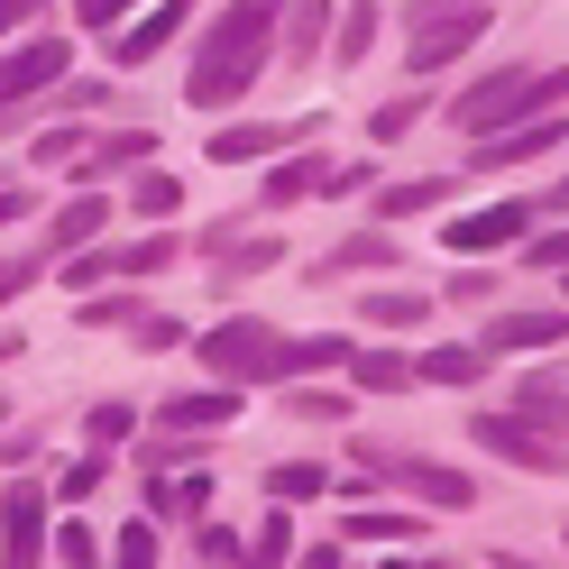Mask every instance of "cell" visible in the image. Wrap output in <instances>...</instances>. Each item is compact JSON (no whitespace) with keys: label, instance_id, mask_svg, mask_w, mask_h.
I'll return each mask as SVG.
<instances>
[{"label":"cell","instance_id":"30bf717a","mask_svg":"<svg viewBox=\"0 0 569 569\" xmlns=\"http://www.w3.org/2000/svg\"><path fill=\"white\" fill-rule=\"evenodd\" d=\"M64 64H74V47H64V38H38V47L0 56V101H38L47 83H64Z\"/></svg>","mask_w":569,"mask_h":569},{"label":"cell","instance_id":"9c48e42d","mask_svg":"<svg viewBox=\"0 0 569 569\" xmlns=\"http://www.w3.org/2000/svg\"><path fill=\"white\" fill-rule=\"evenodd\" d=\"M551 340H569V303H542V312H496L487 322V359H515V349H551Z\"/></svg>","mask_w":569,"mask_h":569},{"label":"cell","instance_id":"83f0119b","mask_svg":"<svg viewBox=\"0 0 569 569\" xmlns=\"http://www.w3.org/2000/svg\"><path fill=\"white\" fill-rule=\"evenodd\" d=\"M129 10H138V0H74V19L101 28V38H111V28H129Z\"/></svg>","mask_w":569,"mask_h":569},{"label":"cell","instance_id":"52a82bcc","mask_svg":"<svg viewBox=\"0 0 569 569\" xmlns=\"http://www.w3.org/2000/svg\"><path fill=\"white\" fill-rule=\"evenodd\" d=\"M38 551H47V487L19 478L10 496H0V560H10V569H38Z\"/></svg>","mask_w":569,"mask_h":569},{"label":"cell","instance_id":"2e32d148","mask_svg":"<svg viewBox=\"0 0 569 569\" xmlns=\"http://www.w3.org/2000/svg\"><path fill=\"white\" fill-rule=\"evenodd\" d=\"M230 413H239L230 386H211V396H174V405H166V432H221Z\"/></svg>","mask_w":569,"mask_h":569},{"label":"cell","instance_id":"ba28073f","mask_svg":"<svg viewBox=\"0 0 569 569\" xmlns=\"http://www.w3.org/2000/svg\"><path fill=\"white\" fill-rule=\"evenodd\" d=\"M569 138V111H542V120H515V129H487V148L469 157L478 174H496V166H523V157H551Z\"/></svg>","mask_w":569,"mask_h":569},{"label":"cell","instance_id":"44dd1931","mask_svg":"<svg viewBox=\"0 0 569 569\" xmlns=\"http://www.w3.org/2000/svg\"><path fill=\"white\" fill-rule=\"evenodd\" d=\"M322 184H331V157H295V166L267 174V202H303V193H322Z\"/></svg>","mask_w":569,"mask_h":569},{"label":"cell","instance_id":"1f68e13d","mask_svg":"<svg viewBox=\"0 0 569 569\" xmlns=\"http://www.w3.org/2000/svg\"><path fill=\"white\" fill-rule=\"evenodd\" d=\"M129 422H138L129 405H92V441H129Z\"/></svg>","mask_w":569,"mask_h":569},{"label":"cell","instance_id":"4316f807","mask_svg":"<svg viewBox=\"0 0 569 569\" xmlns=\"http://www.w3.org/2000/svg\"><path fill=\"white\" fill-rule=\"evenodd\" d=\"M340 532H349V542H405L413 515H359V523H340Z\"/></svg>","mask_w":569,"mask_h":569},{"label":"cell","instance_id":"f35d334b","mask_svg":"<svg viewBox=\"0 0 569 569\" xmlns=\"http://www.w3.org/2000/svg\"><path fill=\"white\" fill-rule=\"evenodd\" d=\"M413 10H441V0H413Z\"/></svg>","mask_w":569,"mask_h":569},{"label":"cell","instance_id":"277c9868","mask_svg":"<svg viewBox=\"0 0 569 569\" xmlns=\"http://www.w3.org/2000/svg\"><path fill=\"white\" fill-rule=\"evenodd\" d=\"M469 441L496 450L506 469H532V478H560L569 469V441H551L532 413H469Z\"/></svg>","mask_w":569,"mask_h":569},{"label":"cell","instance_id":"ffe728a7","mask_svg":"<svg viewBox=\"0 0 569 569\" xmlns=\"http://www.w3.org/2000/svg\"><path fill=\"white\" fill-rule=\"evenodd\" d=\"M450 202V184H441V174H422V184H386L377 193V211H386V221H422V211H441Z\"/></svg>","mask_w":569,"mask_h":569},{"label":"cell","instance_id":"f546056e","mask_svg":"<svg viewBox=\"0 0 569 569\" xmlns=\"http://www.w3.org/2000/svg\"><path fill=\"white\" fill-rule=\"evenodd\" d=\"M422 120V92H405V101H386V111H377V138H405Z\"/></svg>","mask_w":569,"mask_h":569},{"label":"cell","instance_id":"8992f818","mask_svg":"<svg viewBox=\"0 0 569 569\" xmlns=\"http://www.w3.org/2000/svg\"><path fill=\"white\" fill-rule=\"evenodd\" d=\"M532 230V202H487V211H459V221L441 230L450 258H496V248H515Z\"/></svg>","mask_w":569,"mask_h":569},{"label":"cell","instance_id":"5bb4252c","mask_svg":"<svg viewBox=\"0 0 569 569\" xmlns=\"http://www.w3.org/2000/svg\"><path fill=\"white\" fill-rule=\"evenodd\" d=\"M92 230H111V211H101L92 193H74V202L56 211V230H47V258H83V248H92Z\"/></svg>","mask_w":569,"mask_h":569},{"label":"cell","instance_id":"603a6c76","mask_svg":"<svg viewBox=\"0 0 569 569\" xmlns=\"http://www.w3.org/2000/svg\"><path fill=\"white\" fill-rule=\"evenodd\" d=\"M331 487V469H322V459H284V469L267 478V496H276V506H295V496H322Z\"/></svg>","mask_w":569,"mask_h":569},{"label":"cell","instance_id":"4fadbf2b","mask_svg":"<svg viewBox=\"0 0 569 569\" xmlns=\"http://www.w3.org/2000/svg\"><path fill=\"white\" fill-rule=\"evenodd\" d=\"M377 469H396V478L422 496V506H450V515L478 496V487H469V469H422V459H377Z\"/></svg>","mask_w":569,"mask_h":569},{"label":"cell","instance_id":"3957f363","mask_svg":"<svg viewBox=\"0 0 569 569\" xmlns=\"http://www.w3.org/2000/svg\"><path fill=\"white\" fill-rule=\"evenodd\" d=\"M202 377H284V340L258 312H230V322L202 331Z\"/></svg>","mask_w":569,"mask_h":569},{"label":"cell","instance_id":"d6a6232c","mask_svg":"<svg viewBox=\"0 0 569 569\" xmlns=\"http://www.w3.org/2000/svg\"><path fill=\"white\" fill-rule=\"evenodd\" d=\"M450 295H459V303H487V295H496V276H487V267L469 258V267H459V284H450Z\"/></svg>","mask_w":569,"mask_h":569},{"label":"cell","instance_id":"74e56055","mask_svg":"<svg viewBox=\"0 0 569 569\" xmlns=\"http://www.w3.org/2000/svg\"><path fill=\"white\" fill-rule=\"evenodd\" d=\"M551 202H560V211H569V174H560V193H551Z\"/></svg>","mask_w":569,"mask_h":569},{"label":"cell","instance_id":"4dcf8cb0","mask_svg":"<svg viewBox=\"0 0 569 569\" xmlns=\"http://www.w3.org/2000/svg\"><path fill=\"white\" fill-rule=\"evenodd\" d=\"M523 267H542V276H560V267H569V230H551V239H532V248H523Z\"/></svg>","mask_w":569,"mask_h":569},{"label":"cell","instance_id":"d590c367","mask_svg":"<svg viewBox=\"0 0 569 569\" xmlns=\"http://www.w3.org/2000/svg\"><path fill=\"white\" fill-rule=\"evenodd\" d=\"M303 569H340V560H331V551H312V560H303Z\"/></svg>","mask_w":569,"mask_h":569},{"label":"cell","instance_id":"f1b7e54d","mask_svg":"<svg viewBox=\"0 0 569 569\" xmlns=\"http://www.w3.org/2000/svg\"><path fill=\"white\" fill-rule=\"evenodd\" d=\"M120 569H157V532H148V523L120 532Z\"/></svg>","mask_w":569,"mask_h":569},{"label":"cell","instance_id":"836d02e7","mask_svg":"<svg viewBox=\"0 0 569 569\" xmlns=\"http://www.w3.org/2000/svg\"><path fill=\"white\" fill-rule=\"evenodd\" d=\"M19 284H38V258H10V267H0V303H10Z\"/></svg>","mask_w":569,"mask_h":569},{"label":"cell","instance_id":"7402d4cb","mask_svg":"<svg viewBox=\"0 0 569 569\" xmlns=\"http://www.w3.org/2000/svg\"><path fill=\"white\" fill-rule=\"evenodd\" d=\"M248 569H295V523H284V506L258 523V542H248Z\"/></svg>","mask_w":569,"mask_h":569},{"label":"cell","instance_id":"d6986e66","mask_svg":"<svg viewBox=\"0 0 569 569\" xmlns=\"http://www.w3.org/2000/svg\"><path fill=\"white\" fill-rule=\"evenodd\" d=\"M349 377H359L368 396H405V386H413V359H396V349H359Z\"/></svg>","mask_w":569,"mask_h":569},{"label":"cell","instance_id":"5b68a950","mask_svg":"<svg viewBox=\"0 0 569 569\" xmlns=\"http://www.w3.org/2000/svg\"><path fill=\"white\" fill-rule=\"evenodd\" d=\"M487 19H496V10H469V0H441V10H413V47H405L413 83H422V74H441V64H450L459 47H478V38H487Z\"/></svg>","mask_w":569,"mask_h":569},{"label":"cell","instance_id":"484cf974","mask_svg":"<svg viewBox=\"0 0 569 569\" xmlns=\"http://www.w3.org/2000/svg\"><path fill=\"white\" fill-rule=\"evenodd\" d=\"M138 211H148V221H166L174 202H184V184H174V174H138V193H129Z\"/></svg>","mask_w":569,"mask_h":569},{"label":"cell","instance_id":"e575fe53","mask_svg":"<svg viewBox=\"0 0 569 569\" xmlns=\"http://www.w3.org/2000/svg\"><path fill=\"white\" fill-rule=\"evenodd\" d=\"M38 10H47V0H0V38H10V28H28Z\"/></svg>","mask_w":569,"mask_h":569},{"label":"cell","instance_id":"cb8c5ba5","mask_svg":"<svg viewBox=\"0 0 569 569\" xmlns=\"http://www.w3.org/2000/svg\"><path fill=\"white\" fill-rule=\"evenodd\" d=\"M396 258V239H340L331 258H322V276H349V267H386Z\"/></svg>","mask_w":569,"mask_h":569},{"label":"cell","instance_id":"ac0fdd59","mask_svg":"<svg viewBox=\"0 0 569 569\" xmlns=\"http://www.w3.org/2000/svg\"><path fill=\"white\" fill-rule=\"evenodd\" d=\"M368 322L377 331H422V322H432V303H422L413 284H386V295H368Z\"/></svg>","mask_w":569,"mask_h":569},{"label":"cell","instance_id":"ab89813d","mask_svg":"<svg viewBox=\"0 0 569 569\" xmlns=\"http://www.w3.org/2000/svg\"><path fill=\"white\" fill-rule=\"evenodd\" d=\"M396 569H405V560H396Z\"/></svg>","mask_w":569,"mask_h":569},{"label":"cell","instance_id":"e0dca14e","mask_svg":"<svg viewBox=\"0 0 569 569\" xmlns=\"http://www.w3.org/2000/svg\"><path fill=\"white\" fill-rule=\"evenodd\" d=\"M487 377V349H422L413 359V386H478Z\"/></svg>","mask_w":569,"mask_h":569},{"label":"cell","instance_id":"9a60e30c","mask_svg":"<svg viewBox=\"0 0 569 569\" xmlns=\"http://www.w3.org/2000/svg\"><path fill=\"white\" fill-rule=\"evenodd\" d=\"M138 157H157V129H120V138H101L92 157H74V174H83V184H101V174H120V166H138Z\"/></svg>","mask_w":569,"mask_h":569},{"label":"cell","instance_id":"d4e9b609","mask_svg":"<svg viewBox=\"0 0 569 569\" xmlns=\"http://www.w3.org/2000/svg\"><path fill=\"white\" fill-rule=\"evenodd\" d=\"M368 47H377V10H349V19H340V38H331V56H340V64H359Z\"/></svg>","mask_w":569,"mask_h":569},{"label":"cell","instance_id":"8fae6325","mask_svg":"<svg viewBox=\"0 0 569 569\" xmlns=\"http://www.w3.org/2000/svg\"><path fill=\"white\" fill-rule=\"evenodd\" d=\"M193 10H202V0H157V10L138 19V28H111V56H120V74H129V64H148V56H166V38H174V28H184Z\"/></svg>","mask_w":569,"mask_h":569},{"label":"cell","instance_id":"6da1fadb","mask_svg":"<svg viewBox=\"0 0 569 569\" xmlns=\"http://www.w3.org/2000/svg\"><path fill=\"white\" fill-rule=\"evenodd\" d=\"M284 10H295V0H230V10L202 28V56H193V74H184L193 111H230V101H248V83L267 74V47H276Z\"/></svg>","mask_w":569,"mask_h":569},{"label":"cell","instance_id":"8d00e7d4","mask_svg":"<svg viewBox=\"0 0 569 569\" xmlns=\"http://www.w3.org/2000/svg\"><path fill=\"white\" fill-rule=\"evenodd\" d=\"M10 359H19V340H0V368H10Z\"/></svg>","mask_w":569,"mask_h":569},{"label":"cell","instance_id":"7a4b0ae2","mask_svg":"<svg viewBox=\"0 0 569 569\" xmlns=\"http://www.w3.org/2000/svg\"><path fill=\"white\" fill-rule=\"evenodd\" d=\"M569 101V64H551V74H532V64H506V74H487V83H469L450 101V120L459 129H515V120H542V111H560Z\"/></svg>","mask_w":569,"mask_h":569},{"label":"cell","instance_id":"60d3db41","mask_svg":"<svg viewBox=\"0 0 569 569\" xmlns=\"http://www.w3.org/2000/svg\"><path fill=\"white\" fill-rule=\"evenodd\" d=\"M560 532H569V523H560Z\"/></svg>","mask_w":569,"mask_h":569},{"label":"cell","instance_id":"7c38bea8","mask_svg":"<svg viewBox=\"0 0 569 569\" xmlns=\"http://www.w3.org/2000/svg\"><path fill=\"white\" fill-rule=\"evenodd\" d=\"M312 138V120H258V129H221L211 138V166H258V157H276V148H303Z\"/></svg>","mask_w":569,"mask_h":569}]
</instances>
